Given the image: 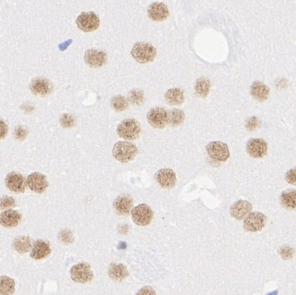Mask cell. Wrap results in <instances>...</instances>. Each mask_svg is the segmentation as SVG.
Wrapping results in <instances>:
<instances>
[{
  "label": "cell",
  "mask_w": 296,
  "mask_h": 295,
  "mask_svg": "<svg viewBox=\"0 0 296 295\" xmlns=\"http://www.w3.org/2000/svg\"><path fill=\"white\" fill-rule=\"evenodd\" d=\"M131 55L136 61L145 64L154 61L157 51L150 43L137 42L133 46Z\"/></svg>",
  "instance_id": "6da1fadb"
},
{
  "label": "cell",
  "mask_w": 296,
  "mask_h": 295,
  "mask_svg": "<svg viewBox=\"0 0 296 295\" xmlns=\"http://www.w3.org/2000/svg\"><path fill=\"white\" fill-rule=\"evenodd\" d=\"M139 150L134 144L127 141H118L113 149V156L120 163H127L133 161Z\"/></svg>",
  "instance_id": "7a4b0ae2"
},
{
  "label": "cell",
  "mask_w": 296,
  "mask_h": 295,
  "mask_svg": "<svg viewBox=\"0 0 296 295\" xmlns=\"http://www.w3.org/2000/svg\"><path fill=\"white\" fill-rule=\"evenodd\" d=\"M120 138L127 140H134L139 137L141 133L140 122L133 118L124 119L120 122L117 129Z\"/></svg>",
  "instance_id": "3957f363"
},
{
  "label": "cell",
  "mask_w": 296,
  "mask_h": 295,
  "mask_svg": "<svg viewBox=\"0 0 296 295\" xmlns=\"http://www.w3.org/2000/svg\"><path fill=\"white\" fill-rule=\"evenodd\" d=\"M147 119L152 127L164 129L167 125H169V112L162 107H156L149 110Z\"/></svg>",
  "instance_id": "277c9868"
},
{
  "label": "cell",
  "mask_w": 296,
  "mask_h": 295,
  "mask_svg": "<svg viewBox=\"0 0 296 295\" xmlns=\"http://www.w3.org/2000/svg\"><path fill=\"white\" fill-rule=\"evenodd\" d=\"M70 277L72 281L79 284H86L93 280L94 273L91 266L88 263H79L70 269Z\"/></svg>",
  "instance_id": "5b68a950"
},
{
  "label": "cell",
  "mask_w": 296,
  "mask_h": 295,
  "mask_svg": "<svg viewBox=\"0 0 296 295\" xmlns=\"http://www.w3.org/2000/svg\"><path fill=\"white\" fill-rule=\"evenodd\" d=\"M131 213L133 221L140 227L150 225L154 216L151 208L145 204H139L137 207L133 208Z\"/></svg>",
  "instance_id": "8992f818"
},
{
  "label": "cell",
  "mask_w": 296,
  "mask_h": 295,
  "mask_svg": "<svg viewBox=\"0 0 296 295\" xmlns=\"http://www.w3.org/2000/svg\"><path fill=\"white\" fill-rule=\"evenodd\" d=\"M78 28L83 32L95 31L99 27L100 19L95 12H81L76 20Z\"/></svg>",
  "instance_id": "52a82bcc"
},
{
  "label": "cell",
  "mask_w": 296,
  "mask_h": 295,
  "mask_svg": "<svg viewBox=\"0 0 296 295\" xmlns=\"http://www.w3.org/2000/svg\"><path fill=\"white\" fill-rule=\"evenodd\" d=\"M206 150L210 157L216 161H227L230 156L228 145L223 142H211L207 145Z\"/></svg>",
  "instance_id": "ba28073f"
},
{
  "label": "cell",
  "mask_w": 296,
  "mask_h": 295,
  "mask_svg": "<svg viewBox=\"0 0 296 295\" xmlns=\"http://www.w3.org/2000/svg\"><path fill=\"white\" fill-rule=\"evenodd\" d=\"M267 223V217L260 212L250 213L243 222L244 230L248 232H258L263 229Z\"/></svg>",
  "instance_id": "9c48e42d"
},
{
  "label": "cell",
  "mask_w": 296,
  "mask_h": 295,
  "mask_svg": "<svg viewBox=\"0 0 296 295\" xmlns=\"http://www.w3.org/2000/svg\"><path fill=\"white\" fill-rule=\"evenodd\" d=\"M5 184L10 191L17 193H24L27 182L22 174L12 172L6 176Z\"/></svg>",
  "instance_id": "30bf717a"
},
{
  "label": "cell",
  "mask_w": 296,
  "mask_h": 295,
  "mask_svg": "<svg viewBox=\"0 0 296 295\" xmlns=\"http://www.w3.org/2000/svg\"><path fill=\"white\" fill-rule=\"evenodd\" d=\"M27 186L32 191L37 193H43L47 191L49 184L47 177L39 172L30 174L26 179Z\"/></svg>",
  "instance_id": "8fae6325"
},
{
  "label": "cell",
  "mask_w": 296,
  "mask_h": 295,
  "mask_svg": "<svg viewBox=\"0 0 296 295\" xmlns=\"http://www.w3.org/2000/svg\"><path fill=\"white\" fill-rule=\"evenodd\" d=\"M84 60L88 66L98 68L105 65L107 62L108 55L104 51L89 49L85 53Z\"/></svg>",
  "instance_id": "7c38bea8"
},
{
  "label": "cell",
  "mask_w": 296,
  "mask_h": 295,
  "mask_svg": "<svg viewBox=\"0 0 296 295\" xmlns=\"http://www.w3.org/2000/svg\"><path fill=\"white\" fill-rule=\"evenodd\" d=\"M246 149L251 157L261 158L267 154L268 145L262 138H251L247 142Z\"/></svg>",
  "instance_id": "4fadbf2b"
},
{
  "label": "cell",
  "mask_w": 296,
  "mask_h": 295,
  "mask_svg": "<svg viewBox=\"0 0 296 295\" xmlns=\"http://www.w3.org/2000/svg\"><path fill=\"white\" fill-rule=\"evenodd\" d=\"M155 179L164 189H173L176 185V173L171 169H162L155 174Z\"/></svg>",
  "instance_id": "5bb4252c"
},
{
  "label": "cell",
  "mask_w": 296,
  "mask_h": 295,
  "mask_svg": "<svg viewBox=\"0 0 296 295\" xmlns=\"http://www.w3.org/2000/svg\"><path fill=\"white\" fill-rule=\"evenodd\" d=\"M32 93L37 97H46L50 95L53 90V85L49 79L43 77H37L32 80L30 84Z\"/></svg>",
  "instance_id": "9a60e30c"
},
{
  "label": "cell",
  "mask_w": 296,
  "mask_h": 295,
  "mask_svg": "<svg viewBox=\"0 0 296 295\" xmlns=\"http://www.w3.org/2000/svg\"><path fill=\"white\" fill-rule=\"evenodd\" d=\"M147 11H148L149 18L158 22L166 20L170 15L168 7L163 2L152 3L149 6Z\"/></svg>",
  "instance_id": "2e32d148"
},
{
  "label": "cell",
  "mask_w": 296,
  "mask_h": 295,
  "mask_svg": "<svg viewBox=\"0 0 296 295\" xmlns=\"http://www.w3.org/2000/svg\"><path fill=\"white\" fill-rule=\"evenodd\" d=\"M252 205L246 200H238L230 208V214L237 220H242L251 213Z\"/></svg>",
  "instance_id": "e0dca14e"
},
{
  "label": "cell",
  "mask_w": 296,
  "mask_h": 295,
  "mask_svg": "<svg viewBox=\"0 0 296 295\" xmlns=\"http://www.w3.org/2000/svg\"><path fill=\"white\" fill-rule=\"evenodd\" d=\"M134 202L132 197L128 195H120L115 199L113 207L115 211L120 216H127L133 209Z\"/></svg>",
  "instance_id": "ac0fdd59"
},
{
  "label": "cell",
  "mask_w": 296,
  "mask_h": 295,
  "mask_svg": "<svg viewBox=\"0 0 296 295\" xmlns=\"http://www.w3.org/2000/svg\"><path fill=\"white\" fill-rule=\"evenodd\" d=\"M51 252L52 250L47 241L38 239L33 243L30 255L35 260H40L49 257Z\"/></svg>",
  "instance_id": "d6986e66"
},
{
  "label": "cell",
  "mask_w": 296,
  "mask_h": 295,
  "mask_svg": "<svg viewBox=\"0 0 296 295\" xmlns=\"http://www.w3.org/2000/svg\"><path fill=\"white\" fill-rule=\"evenodd\" d=\"M22 220V216L17 211L12 209L3 211L0 216L1 225L6 228H13L17 227Z\"/></svg>",
  "instance_id": "ffe728a7"
},
{
  "label": "cell",
  "mask_w": 296,
  "mask_h": 295,
  "mask_svg": "<svg viewBox=\"0 0 296 295\" xmlns=\"http://www.w3.org/2000/svg\"><path fill=\"white\" fill-rule=\"evenodd\" d=\"M250 93L253 99L260 102H263L268 99L270 90L267 85L260 81H254L250 88Z\"/></svg>",
  "instance_id": "44dd1931"
},
{
  "label": "cell",
  "mask_w": 296,
  "mask_h": 295,
  "mask_svg": "<svg viewBox=\"0 0 296 295\" xmlns=\"http://www.w3.org/2000/svg\"><path fill=\"white\" fill-rule=\"evenodd\" d=\"M164 97L167 104L170 106H180L185 101V92L182 88L169 89Z\"/></svg>",
  "instance_id": "7402d4cb"
},
{
  "label": "cell",
  "mask_w": 296,
  "mask_h": 295,
  "mask_svg": "<svg viewBox=\"0 0 296 295\" xmlns=\"http://www.w3.org/2000/svg\"><path fill=\"white\" fill-rule=\"evenodd\" d=\"M108 275L112 280L121 282L128 277L129 273L125 265L113 263L108 269Z\"/></svg>",
  "instance_id": "603a6c76"
},
{
  "label": "cell",
  "mask_w": 296,
  "mask_h": 295,
  "mask_svg": "<svg viewBox=\"0 0 296 295\" xmlns=\"http://www.w3.org/2000/svg\"><path fill=\"white\" fill-rule=\"evenodd\" d=\"M279 200L285 209L287 210H296V189H287L282 192Z\"/></svg>",
  "instance_id": "cb8c5ba5"
},
{
  "label": "cell",
  "mask_w": 296,
  "mask_h": 295,
  "mask_svg": "<svg viewBox=\"0 0 296 295\" xmlns=\"http://www.w3.org/2000/svg\"><path fill=\"white\" fill-rule=\"evenodd\" d=\"M32 240L28 236H18L14 239L12 247L19 253H26L32 248Z\"/></svg>",
  "instance_id": "d4e9b609"
},
{
  "label": "cell",
  "mask_w": 296,
  "mask_h": 295,
  "mask_svg": "<svg viewBox=\"0 0 296 295\" xmlns=\"http://www.w3.org/2000/svg\"><path fill=\"white\" fill-rule=\"evenodd\" d=\"M211 82L206 77H201L196 80L194 89L196 95L201 98H205L210 94Z\"/></svg>",
  "instance_id": "484cf974"
},
{
  "label": "cell",
  "mask_w": 296,
  "mask_h": 295,
  "mask_svg": "<svg viewBox=\"0 0 296 295\" xmlns=\"http://www.w3.org/2000/svg\"><path fill=\"white\" fill-rule=\"evenodd\" d=\"M111 106L115 111L122 113L129 107V100L122 95H117L111 99Z\"/></svg>",
  "instance_id": "4316f807"
},
{
  "label": "cell",
  "mask_w": 296,
  "mask_h": 295,
  "mask_svg": "<svg viewBox=\"0 0 296 295\" xmlns=\"http://www.w3.org/2000/svg\"><path fill=\"white\" fill-rule=\"evenodd\" d=\"M185 120V114L182 110L173 109L169 112V125L172 127L181 125Z\"/></svg>",
  "instance_id": "83f0119b"
},
{
  "label": "cell",
  "mask_w": 296,
  "mask_h": 295,
  "mask_svg": "<svg viewBox=\"0 0 296 295\" xmlns=\"http://www.w3.org/2000/svg\"><path fill=\"white\" fill-rule=\"evenodd\" d=\"M15 290V281L6 276L1 277V295H9L13 294Z\"/></svg>",
  "instance_id": "f1b7e54d"
},
{
  "label": "cell",
  "mask_w": 296,
  "mask_h": 295,
  "mask_svg": "<svg viewBox=\"0 0 296 295\" xmlns=\"http://www.w3.org/2000/svg\"><path fill=\"white\" fill-rule=\"evenodd\" d=\"M128 100L131 104L136 106L143 105L145 101V94L139 89H133L128 94Z\"/></svg>",
  "instance_id": "f546056e"
},
{
  "label": "cell",
  "mask_w": 296,
  "mask_h": 295,
  "mask_svg": "<svg viewBox=\"0 0 296 295\" xmlns=\"http://www.w3.org/2000/svg\"><path fill=\"white\" fill-rule=\"evenodd\" d=\"M75 119L72 115L68 114H63L60 118V123L62 127L64 128H70L75 125Z\"/></svg>",
  "instance_id": "4dcf8cb0"
},
{
  "label": "cell",
  "mask_w": 296,
  "mask_h": 295,
  "mask_svg": "<svg viewBox=\"0 0 296 295\" xmlns=\"http://www.w3.org/2000/svg\"><path fill=\"white\" fill-rule=\"evenodd\" d=\"M279 254L282 258L285 259V260H289V259L293 258L294 254H295V250L292 247L283 246L279 250Z\"/></svg>",
  "instance_id": "1f68e13d"
},
{
  "label": "cell",
  "mask_w": 296,
  "mask_h": 295,
  "mask_svg": "<svg viewBox=\"0 0 296 295\" xmlns=\"http://www.w3.org/2000/svg\"><path fill=\"white\" fill-rule=\"evenodd\" d=\"M15 207V200L12 197L4 195L1 198V209H10Z\"/></svg>",
  "instance_id": "d6a6232c"
},
{
  "label": "cell",
  "mask_w": 296,
  "mask_h": 295,
  "mask_svg": "<svg viewBox=\"0 0 296 295\" xmlns=\"http://www.w3.org/2000/svg\"><path fill=\"white\" fill-rule=\"evenodd\" d=\"M260 125V120L256 117H250L245 122V127L249 131L256 130L257 128L259 127Z\"/></svg>",
  "instance_id": "836d02e7"
},
{
  "label": "cell",
  "mask_w": 296,
  "mask_h": 295,
  "mask_svg": "<svg viewBox=\"0 0 296 295\" xmlns=\"http://www.w3.org/2000/svg\"><path fill=\"white\" fill-rule=\"evenodd\" d=\"M14 136L17 140H24L27 136V129L23 126H18L14 131Z\"/></svg>",
  "instance_id": "e575fe53"
},
{
  "label": "cell",
  "mask_w": 296,
  "mask_h": 295,
  "mask_svg": "<svg viewBox=\"0 0 296 295\" xmlns=\"http://www.w3.org/2000/svg\"><path fill=\"white\" fill-rule=\"evenodd\" d=\"M285 179L289 184L296 186V168L289 170L285 174Z\"/></svg>",
  "instance_id": "d590c367"
},
{
  "label": "cell",
  "mask_w": 296,
  "mask_h": 295,
  "mask_svg": "<svg viewBox=\"0 0 296 295\" xmlns=\"http://www.w3.org/2000/svg\"><path fill=\"white\" fill-rule=\"evenodd\" d=\"M59 237L61 240L64 243H71L73 241V237L70 231H62L59 234Z\"/></svg>",
  "instance_id": "8d00e7d4"
},
{
  "label": "cell",
  "mask_w": 296,
  "mask_h": 295,
  "mask_svg": "<svg viewBox=\"0 0 296 295\" xmlns=\"http://www.w3.org/2000/svg\"><path fill=\"white\" fill-rule=\"evenodd\" d=\"M137 295H156V293L151 287L146 286V287L140 290L139 293H137Z\"/></svg>",
  "instance_id": "74e56055"
},
{
  "label": "cell",
  "mask_w": 296,
  "mask_h": 295,
  "mask_svg": "<svg viewBox=\"0 0 296 295\" xmlns=\"http://www.w3.org/2000/svg\"><path fill=\"white\" fill-rule=\"evenodd\" d=\"M7 132H8V127L6 124L1 120V138L3 139V138L6 137Z\"/></svg>",
  "instance_id": "f35d334b"
}]
</instances>
